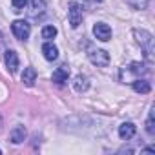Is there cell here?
Listing matches in <instances>:
<instances>
[{"mask_svg":"<svg viewBox=\"0 0 155 155\" xmlns=\"http://www.w3.org/2000/svg\"><path fill=\"white\" fill-rule=\"evenodd\" d=\"M133 37H135L137 44L142 48L144 57L151 62L153 60V37H151V33H148L146 29H133Z\"/></svg>","mask_w":155,"mask_h":155,"instance_id":"6da1fadb","label":"cell"},{"mask_svg":"<svg viewBox=\"0 0 155 155\" xmlns=\"http://www.w3.org/2000/svg\"><path fill=\"white\" fill-rule=\"evenodd\" d=\"M88 58H90L91 64L101 66V68H106L110 64V53L104 51V49L93 48V46H88Z\"/></svg>","mask_w":155,"mask_h":155,"instance_id":"7a4b0ae2","label":"cell"},{"mask_svg":"<svg viewBox=\"0 0 155 155\" xmlns=\"http://www.w3.org/2000/svg\"><path fill=\"white\" fill-rule=\"evenodd\" d=\"M11 31H13V35L18 40H28L29 38V33H31V26L26 20H15L11 24Z\"/></svg>","mask_w":155,"mask_h":155,"instance_id":"3957f363","label":"cell"},{"mask_svg":"<svg viewBox=\"0 0 155 155\" xmlns=\"http://www.w3.org/2000/svg\"><path fill=\"white\" fill-rule=\"evenodd\" d=\"M68 18H69V26L71 28H79L82 22V9L77 2H71L69 9H68Z\"/></svg>","mask_w":155,"mask_h":155,"instance_id":"277c9868","label":"cell"},{"mask_svg":"<svg viewBox=\"0 0 155 155\" xmlns=\"http://www.w3.org/2000/svg\"><path fill=\"white\" fill-rule=\"evenodd\" d=\"M93 35H95L97 40L108 42V40L111 38V28H110L108 24H104V22H97V24L93 26Z\"/></svg>","mask_w":155,"mask_h":155,"instance_id":"5b68a950","label":"cell"},{"mask_svg":"<svg viewBox=\"0 0 155 155\" xmlns=\"http://www.w3.org/2000/svg\"><path fill=\"white\" fill-rule=\"evenodd\" d=\"M26 135H28L26 128H24L22 124H17V126L9 131V140H11L13 144H20V142L26 140Z\"/></svg>","mask_w":155,"mask_h":155,"instance_id":"8992f818","label":"cell"},{"mask_svg":"<svg viewBox=\"0 0 155 155\" xmlns=\"http://www.w3.org/2000/svg\"><path fill=\"white\" fill-rule=\"evenodd\" d=\"M68 77H69V68H68V66H60V68H57V69L53 71L51 81H53L55 84H64V82L68 81Z\"/></svg>","mask_w":155,"mask_h":155,"instance_id":"52a82bcc","label":"cell"},{"mask_svg":"<svg viewBox=\"0 0 155 155\" xmlns=\"http://www.w3.org/2000/svg\"><path fill=\"white\" fill-rule=\"evenodd\" d=\"M4 60H6L8 69H9L11 73H17V69H18V57H17V53H15L13 49H8V51H6Z\"/></svg>","mask_w":155,"mask_h":155,"instance_id":"ba28073f","label":"cell"},{"mask_svg":"<svg viewBox=\"0 0 155 155\" xmlns=\"http://www.w3.org/2000/svg\"><path fill=\"white\" fill-rule=\"evenodd\" d=\"M135 135V124L133 122H122L120 126H119V137L122 139V140H128V139H131Z\"/></svg>","mask_w":155,"mask_h":155,"instance_id":"9c48e42d","label":"cell"},{"mask_svg":"<svg viewBox=\"0 0 155 155\" xmlns=\"http://www.w3.org/2000/svg\"><path fill=\"white\" fill-rule=\"evenodd\" d=\"M22 82H24V86H28V88H31L35 82H37V69L35 68H26L24 69V73H22Z\"/></svg>","mask_w":155,"mask_h":155,"instance_id":"30bf717a","label":"cell"},{"mask_svg":"<svg viewBox=\"0 0 155 155\" xmlns=\"http://www.w3.org/2000/svg\"><path fill=\"white\" fill-rule=\"evenodd\" d=\"M42 53H44V57H46V60H57V57H58V49H57V46L55 44H51V42H46L44 46H42Z\"/></svg>","mask_w":155,"mask_h":155,"instance_id":"8fae6325","label":"cell"},{"mask_svg":"<svg viewBox=\"0 0 155 155\" xmlns=\"http://www.w3.org/2000/svg\"><path fill=\"white\" fill-rule=\"evenodd\" d=\"M88 88H90L88 77H84V75H77V77H75V81H73V90H75V91H79V93H82V91H86Z\"/></svg>","mask_w":155,"mask_h":155,"instance_id":"7c38bea8","label":"cell"},{"mask_svg":"<svg viewBox=\"0 0 155 155\" xmlns=\"http://www.w3.org/2000/svg\"><path fill=\"white\" fill-rule=\"evenodd\" d=\"M131 88H133V91H137V93H150V90H151L150 82H146V81H142V79H135V81L131 82Z\"/></svg>","mask_w":155,"mask_h":155,"instance_id":"4fadbf2b","label":"cell"},{"mask_svg":"<svg viewBox=\"0 0 155 155\" xmlns=\"http://www.w3.org/2000/svg\"><path fill=\"white\" fill-rule=\"evenodd\" d=\"M55 37H57V28H55V26H46V28L42 29V38L51 40V38H55Z\"/></svg>","mask_w":155,"mask_h":155,"instance_id":"5bb4252c","label":"cell"},{"mask_svg":"<svg viewBox=\"0 0 155 155\" xmlns=\"http://www.w3.org/2000/svg\"><path fill=\"white\" fill-rule=\"evenodd\" d=\"M126 4L133 9H146L148 8V0H126Z\"/></svg>","mask_w":155,"mask_h":155,"instance_id":"9a60e30c","label":"cell"},{"mask_svg":"<svg viewBox=\"0 0 155 155\" xmlns=\"http://www.w3.org/2000/svg\"><path fill=\"white\" fill-rule=\"evenodd\" d=\"M153 117H155V113H153V108H151V110H150V115H148V120H146V131H148L150 135L155 133V122H153Z\"/></svg>","mask_w":155,"mask_h":155,"instance_id":"2e32d148","label":"cell"},{"mask_svg":"<svg viewBox=\"0 0 155 155\" xmlns=\"http://www.w3.org/2000/svg\"><path fill=\"white\" fill-rule=\"evenodd\" d=\"M42 11H44V4H40L38 0L31 2V11H29V15H31V17H38Z\"/></svg>","mask_w":155,"mask_h":155,"instance_id":"e0dca14e","label":"cell"},{"mask_svg":"<svg viewBox=\"0 0 155 155\" xmlns=\"http://www.w3.org/2000/svg\"><path fill=\"white\" fill-rule=\"evenodd\" d=\"M130 71L135 73V75H142V73H146L144 64H139V62H131V64H130Z\"/></svg>","mask_w":155,"mask_h":155,"instance_id":"ac0fdd59","label":"cell"},{"mask_svg":"<svg viewBox=\"0 0 155 155\" xmlns=\"http://www.w3.org/2000/svg\"><path fill=\"white\" fill-rule=\"evenodd\" d=\"M11 4H13V8H17V11H20L29 4V0H11Z\"/></svg>","mask_w":155,"mask_h":155,"instance_id":"d6986e66","label":"cell"},{"mask_svg":"<svg viewBox=\"0 0 155 155\" xmlns=\"http://www.w3.org/2000/svg\"><path fill=\"white\" fill-rule=\"evenodd\" d=\"M95 2H102V0H95Z\"/></svg>","mask_w":155,"mask_h":155,"instance_id":"ffe728a7","label":"cell"},{"mask_svg":"<svg viewBox=\"0 0 155 155\" xmlns=\"http://www.w3.org/2000/svg\"><path fill=\"white\" fill-rule=\"evenodd\" d=\"M0 153H2V150H0Z\"/></svg>","mask_w":155,"mask_h":155,"instance_id":"44dd1931","label":"cell"}]
</instances>
